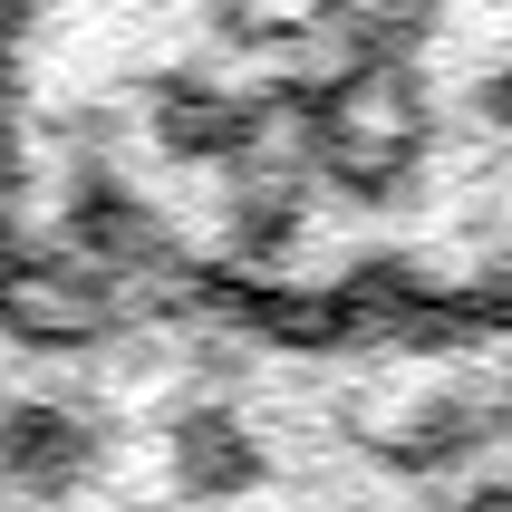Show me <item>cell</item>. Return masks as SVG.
Returning a JSON list of instances; mask_svg holds the SVG:
<instances>
[]
</instances>
